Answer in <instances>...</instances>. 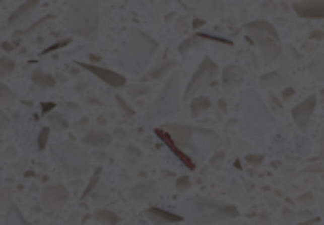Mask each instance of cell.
Listing matches in <instances>:
<instances>
[{
    "label": "cell",
    "instance_id": "d590c367",
    "mask_svg": "<svg viewBox=\"0 0 324 225\" xmlns=\"http://www.w3.org/2000/svg\"><path fill=\"white\" fill-rule=\"evenodd\" d=\"M51 108H55V102H48V104H42V114H44V116H46V114H51V112H49V110Z\"/></svg>",
    "mask_w": 324,
    "mask_h": 225
},
{
    "label": "cell",
    "instance_id": "9c48e42d",
    "mask_svg": "<svg viewBox=\"0 0 324 225\" xmlns=\"http://www.w3.org/2000/svg\"><path fill=\"white\" fill-rule=\"evenodd\" d=\"M69 201V191L61 184L46 186L42 189V202L48 210H61Z\"/></svg>",
    "mask_w": 324,
    "mask_h": 225
},
{
    "label": "cell",
    "instance_id": "7a4b0ae2",
    "mask_svg": "<svg viewBox=\"0 0 324 225\" xmlns=\"http://www.w3.org/2000/svg\"><path fill=\"white\" fill-rule=\"evenodd\" d=\"M184 210H186L188 219L198 225L220 223V221H226V219L239 217V210L233 204L214 201V199H205V197L191 199Z\"/></svg>",
    "mask_w": 324,
    "mask_h": 225
},
{
    "label": "cell",
    "instance_id": "2e32d148",
    "mask_svg": "<svg viewBox=\"0 0 324 225\" xmlns=\"http://www.w3.org/2000/svg\"><path fill=\"white\" fill-rule=\"evenodd\" d=\"M245 82V70L239 64H229L222 70V84L228 87H237Z\"/></svg>",
    "mask_w": 324,
    "mask_h": 225
},
{
    "label": "cell",
    "instance_id": "f546056e",
    "mask_svg": "<svg viewBox=\"0 0 324 225\" xmlns=\"http://www.w3.org/2000/svg\"><path fill=\"white\" fill-rule=\"evenodd\" d=\"M49 131L51 127H44L38 134V149H46V144H48V138H49Z\"/></svg>",
    "mask_w": 324,
    "mask_h": 225
},
{
    "label": "cell",
    "instance_id": "30bf717a",
    "mask_svg": "<svg viewBox=\"0 0 324 225\" xmlns=\"http://www.w3.org/2000/svg\"><path fill=\"white\" fill-rule=\"evenodd\" d=\"M80 68L87 70V72H91L93 76L104 82V84H108L110 87H123L127 84V80L123 74H118V72H114V70H108V68H103V66H95V64H87V62H76Z\"/></svg>",
    "mask_w": 324,
    "mask_h": 225
},
{
    "label": "cell",
    "instance_id": "60d3db41",
    "mask_svg": "<svg viewBox=\"0 0 324 225\" xmlns=\"http://www.w3.org/2000/svg\"><path fill=\"white\" fill-rule=\"evenodd\" d=\"M2 47H4V51H14V49H16L10 42H2Z\"/></svg>",
    "mask_w": 324,
    "mask_h": 225
},
{
    "label": "cell",
    "instance_id": "9a60e30c",
    "mask_svg": "<svg viewBox=\"0 0 324 225\" xmlns=\"http://www.w3.org/2000/svg\"><path fill=\"white\" fill-rule=\"evenodd\" d=\"M146 217L150 219L152 223H180L184 216L180 214H174V212H169V210H163V208H156V206H152V208H146Z\"/></svg>",
    "mask_w": 324,
    "mask_h": 225
},
{
    "label": "cell",
    "instance_id": "6da1fadb",
    "mask_svg": "<svg viewBox=\"0 0 324 225\" xmlns=\"http://www.w3.org/2000/svg\"><path fill=\"white\" fill-rule=\"evenodd\" d=\"M156 49H158L156 40L150 38L148 34H144L139 29H131L125 47H123V51L118 59V64L131 74H141L148 66Z\"/></svg>",
    "mask_w": 324,
    "mask_h": 225
},
{
    "label": "cell",
    "instance_id": "4316f807",
    "mask_svg": "<svg viewBox=\"0 0 324 225\" xmlns=\"http://www.w3.org/2000/svg\"><path fill=\"white\" fill-rule=\"evenodd\" d=\"M14 70H16V62L12 61V59H8V57L0 59V78H6Z\"/></svg>",
    "mask_w": 324,
    "mask_h": 225
},
{
    "label": "cell",
    "instance_id": "1f68e13d",
    "mask_svg": "<svg viewBox=\"0 0 324 225\" xmlns=\"http://www.w3.org/2000/svg\"><path fill=\"white\" fill-rule=\"evenodd\" d=\"M150 91V87L148 86H131L129 87V95H133V97H141V95L148 93Z\"/></svg>",
    "mask_w": 324,
    "mask_h": 225
},
{
    "label": "cell",
    "instance_id": "ac0fdd59",
    "mask_svg": "<svg viewBox=\"0 0 324 225\" xmlns=\"http://www.w3.org/2000/svg\"><path fill=\"white\" fill-rule=\"evenodd\" d=\"M131 197H133L137 202H148L156 197V182H144V184H139L135 186L131 191Z\"/></svg>",
    "mask_w": 324,
    "mask_h": 225
},
{
    "label": "cell",
    "instance_id": "7c38bea8",
    "mask_svg": "<svg viewBox=\"0 0 324 225\" xmlns=\"http://www.w3.org/2000/svg\"><path fill=\"white\" fill-rule=\"evenodd\" d=\"M316 99L315 95H311V97H307L305 101H301L300 104H296V108L292 110V119L294 123L298 125L300 129H307L309 125V119H311V116H313V110H315L316 106Z\"/></svg>",
    "mask_w": 324,
    "mask_h": 225
},
{
    "label": "cell",
    "instance_id": "836d02e7",
    "mask_svg": "<svg viewBox=\"0 0 324 225\" xmlns=\"http://www.w3.org/2000/svg\"><path fill=\"white\" fill-rule=\"evenodd\" d=\"M67 44H69V40H63V42H57V44H53V46H49L48 49H44V51H42V55L51 53V51H55V49H59V47H64Z\"/></svg>",
    "mask_w": 324,
    "mask_h": 225
},
{
    "label": "cell",
    "instance_id": "ab89813d",
    "mask_svg": "<svg viewBox=\"0 0 324 225\" xmlns=\"http://www.w3.org/2000/svg\"><path fill=\"white\" fill-rule=\"evenodd\" d=\"M222 159H224V154H216V157H214V159H213V161H211V163H213L214 167H218V165H220Z\"/></svg>",
    "mask_w": 324,
    "mask_h": 225
},
{
    "label": "cell",
    "instance_id": "74e56055",
    "mask_svg": "<svg viewBox=\"0 0 324 225\" xmlns=\"http://www.w3.org/2000/svg\"><path fill=\"white\" fill-rule=\"evenodd\" d=\"M283 216H285L286 221H290V219H292V217H294V212H292V210L285 208V210H283Z\"/></svg>",
    "mask_w": 324,
    "mask_h": 225
},
{
    "label": "cell",
    "instance_id": "8992f818",
    "mask_svg": "<svg viewBox=\"0 0 324 225\" xmlns=\"http://www.w3.org/2000/svg\"><path fill=\"white\" fill-rule=\"evenodd\" d=\"M51 156L55 163L64 171L67 176H80L89 171V157L82 147L71 142H59L51 146Z\"/></svg>",
    "mask_w": 324,
    "mask_h": 225
},
{
    "label": "cell",
    "instance_id": "484cf974",
    "mask_svg": "<svg viewBox=\"0 0 324 225\" xmlns=\"http://www.w3.org/2000/svg\"><path fill=\"white\" fill-rule=\"evenodd\" d=\"M174 64H176L174 61H167V62H163V64H159L158 68H154V70L150 72V78H154V80L163 78V76H165L169 70L174 68Z\"/></svg>",
    "mask_w": 324,
    "mask_h": 225
},
{
    "label": "cell",
    "instance_id": "e0dca14e",
    "mask_svg": "<svg viewBox=\"0 0 324 225\" xmlns=\"http://www.w3.org/2000/svg\"><path fill=\"white\" fill-rule=\"evenodd\" d=\"M84 144L91 147H106L112 144V134L106 131H101V129L89 131L84 134Z\"/></svg>",
    "mask_w": 324,
    "mask_h": 225
},
{
    "label": "cell",
    "instance_id": "277c9868",
    "mask_svg": "<svg viewBox=\"0 0 324 225\" xmlns=\"http://www.w3.org/2000/svg\"><path fill=\"white\" fill-rule=\"evenodd\" d=\"M182 101H184V95H180V74L174 72L167 78V84L163 86L161 93L148 108L146 121H156V119H163L171 114H176L180 110Z\"/></svg>",
    "mask_w": 324,
    "mask_h": 225
},
{
    "label": "cell",
    "instance_id": "8d00e7d4",
    "mask_svg": "<svg viewBox=\"0 0 324 225\" xmlns=\"http://www.w3.org/2000/svg\"><path fill=\"white\" fill-rule=\"evenodd\" d=\"M246 161H248V163H252V165H256V163H262V161H264V156H246Z\"/></svg>",
    "mask_w": 324,
    "mask_h": 225
},
{
    "label": "cell",
    "instance_id": "f35d334b",
    "mask_svg": "<svg viewBox=\"0 0 324 225\" xmlns=\"http://www.w3.org/2000/svg\"><path fill=\"white\" fill-rule=\"evenodd\" d=\"M86 123H87V119H86V117H84V119H80L78 123L74 125V129H76V131H82V129L86 127Z\"/></svg>",
    "mask_w": 324,
    "mask_h": 225
},
{
    "label": "cell",
    "instance_id": "4dcf8cb0",
    "mask_svg": "<svg viewBox=\"0 0 324 225\" xmlns=\"http://www.w3.org/2000/svg\"><path fill=\"white\" fill-rule=\"evenodd\" d=\"M191 187V180L188 176H180V178H176V189L178 191H188Z\"/></svg>",
    "mask_w": 324,
    "mask_h": 225
},
{
    "label": "cell",
    "instance_id": "4fadbf2b",
    "mask_svg": "<svg viewBox=\"0 0 324 225\" xmlns=\"http://www.w3.org/2000/svg\"><path fill=\"white\" fill-rule=\"evenodd\" d=\"M154 132H156V136H158V138L161 140V142H163V144H165V146L169 147L171 152H173V156H176V159H178V161H182V165H184V167H188L190 171H193V169H196L193 159H191V157L188 156V154H186V152H184V149H182V147L178 146L176 142H174L173 136H171V134H169L165 129H156Z\"/></svg>",
    "mask_w": 324,
    "mask_h": 225
},
{
    "label": "cell",
    "instance_id": "d6986e66",
    "mask_svg": "<svg viewBox=\"0 0 324 225\" xmlns=\"http://www.w3.org/2000/svg\"><path fill=\"white\" fill-rule=\"evenodd\" d=\"M36 4H38V0H29V2H23L19 8L10 16V21H8V27H14V25L21 23V21H25L23 17L29 14V12H32V10L36 8Z\"/></svg>",
    "mask_w": 324,
    "mask_h": 225
},
{
    "label": "cell",
    "instance_id": "ee69618b",
    "mask_svg": "<svg viewBox=\"0 0 324 225\" xmlns=\"http://www.w3.org/2000/svg\"><path fill=\"white\" fill-rule=\"evenodd\" d=\"M322 101H324V89H322Z\"/></svg>",
    "mask_w": 324,
    "mask_h": 225
},
{
    "label": "cell",
    "instance_id": "52a82bcc",
    "mask_svg": "<svg viewBox=\"0 0 324 225\" xmlns=\"http://www.w3.org/2000/svg\"><path fill=\"white\" fill-rule=\"evenodd\" d=\"M241 106H243V117H245L246 129L250 132H262L269 125L271 116L254 91H246Z\"/></svg>",
    "mask_w": 324,
    "mask_h": 225
},
{
    "label": "cell",
    "instance_id": "603a6c76",
    "mask_svg": "<svg viewBox=\"0 0 324 225\" xmlns=\"http://www.w3.org/2000/svg\"><path fill=\"white\" fill-rule=\"evenodd\" d=\"M209 108H211V101L207 97H203V95H199V97H196L191 101V114L193 116H198V114H201V112H205Z\"/></svg>",
    "mask_w": 324,
    "mask_h": 225
},
{
    "label": "cell",
    "instance_id": "cb8c5ba5",
    "mask_svg": "<svg viewBox=\"0 0 324 225\" xmlns=\"http://www.w3.org/2000/svg\"><path fill=\"white\" fill-rule=\"evenodd\" d=\"M95 219H99V221H104V223H108V225L119 223V216H116L114 212H110V210H104V208L97 210Z\"/></svg>",
    "mask_w": 324,
    "mask_h": 225
},
{
    "label": "cell",
    "instance_id": "5b68a950",
    "mask_svg": "<svg viewBox=\"0 0 324 225\" xmlns=\"http://www.w3.org/2000/svg\"><path fill=\"white\" fill-rule=\"evenodd\" d=\"M245 32L246 36L258 46L264 62L275 61L277 57L281 55V40H279V34H277L275 27L271 23H268L266 19H258V21L246 23Z\"/></svg>",
    "mask_w": 324,
    "mask_h": 225
},
{
    "label": "cell",
    "instance_id": "ba28073f",
    "mask_svg": "<svg viewBox=\"0 0 324 225\" xmlns=\"http://www.w3.org/2000/svg\"><path fill=\"white\" fill-rule=\"evenodd\" d=\"M216 72H218V66L214 64L213 59L211 57H203L199 68L196 70V74L191 76L190 84H188L186 91H184V101H193L196 97H199V93L214 80Z\"/></svg>",
    "mask_w": 324,
    "mask_h": 225
},
{
    "label": "cell",
    "instance_id": "83f0119b",
    "mask_svg": "<svg viewBox=\"0 0 324 225\" xmlns=\"http://www.w3.org/2000/svg\"><path fill=\"white\" fill-rule=\"evenodd\" d=\"M12 101H16V93H14L6 84H0V102H2V104H8V102Z\"/></svg>",
    "mask_w": 324,
    "mask_h": 225
},
{
    "label": "cell",
    "instance_id": "e575fe53",
    "mask_svg": "<svg viewBox=\"0 0 324 225\" xmlns=\"http://www.w3.org/2000/svg\"><path fill=\"white\" fill-rule=\"evenodd\" d=\"M127 154H131V161H135V159L139 161V159H141V149H139V147L129 146L127 147Z\"/></svg>",
    "mask_w": 324,
    "mask_h": 225
},
{
    "label": "cell",
    "instance_id": "d4e9b609",
    "mask_svg": "<svg viewBox=\"0 0 324 225\" xmlns=\"http://www.w3.org/2000/svg\"><path fill=\"white\" fill-rule=\"evenodd\" d=\"M285 84V80L281 78V74H277V72H271V74H264L262 76V86L264 87H277V86H283Z\"/></svg>",
    "mask_w": 324,
    "mask_h": 225
},
{
    "label": "cell",
    "instance_id": "44dd1931",
    "mask_svg": "<svg viewBox=\"0 0 324 225\" xmlns=\"http://www.w3.org/2000/svg\"><path fill=\"white\" fill-rule=\"evenodd\" d=\"M4 225H32V223H29V221L25 219L23 214L19 212V208H17V206H10L8 214H6V221H4Z\"/></svg>",
    "mask_w": 324,
    "mask_h": 225
},
{
    "label": "cell",
    "instance_id": "8fae6325",
    "mask_svg": "<svg viewBox=\"0 0 324 225\" xmlns=\"http://www.w3.org/2000/svg\"><path fill=\"white\" fill-rule=\"evenodd\" d=\"M171 136L173 140L178 144V146L184 149V147H188V149H198L196 144H193V140H191V134H193V129H191L190 125L186 123H167L163 127Z\"/></svg>",
    "mask_w": 324,
    "mask_h": 225
},
{
    "label": "cell",
    "instance_id": "ffe728a7",
    "mask_svg": "<svg viewBox=\"0 0 324 225\" xmlns=\"http://www.w3.org/2000/svg\"><path fill=\"white\" fill-rule=\"evenodd\" d=\"M31 80L34 86L42 87V89H51V87H55V84H57V80L53 78L51 74H46L44 70H34Z\"/></svg>",
    "mask_w": 324,
    "mask_h": 225
},
{
    "label": "cell",
    "instance_id": "d6a6232c",
    "mask_svg": "<svg viewBox=\"0 0 324 225\" xmlns=\"http://www.w3.org/2000/svg\"><path fill=\"white\" fill-rule=\"evenodd\" d=\"M116 101H118V104L121 106V108H123V112H125L127 116H135V110L131 108V106H129V104H127V102L123 101V99H121L119 95H116Z\"/></svg>",
    "mask_w": 324,
    "mask_h": 225
},
{
    "label": "cell",
    "instance_id": "7402d4cb",
    "mask_svg": "<svg viewBox=\"0 0 324 225\" xmlns=\"http://www.w3.org/2000/svg\"><path fill=\"white\" fill-rule=\"evenodd\" d=\"M48 121H49V127H51L53 131H59V132L67 131V127H69L67 119H64L59 112H51V114L48 116Z\"/></svg>",
    "mask_w": 324,
    "mask_h": 225
},
{
    "label": "cell",
    "instance_id": "f1b7e54d",
    "mask_svg": "<svg viewBox=\"0 0 324 225\" xmlns=\"http://www.w3.org/2000/svg\"><path fill=\"white\" fill-rule=\"evenodd\" d=\"M99 178H101V169H97V171L93 172V178H91V182H89V186L86 187V191L82 193V199H86L87 195H89L91 191H93V189H95V187H97V182H99Z\"/></svg>",
    "mask_w": 324,
    "mask_h": 225
},
{
    "label": "cell",
    "instance_id": "b9f144b4",
    "mask_svg": "<svg viewBox=\"0 0 324 225\" xmlns=\"http://www.w3.org/2000/svg\"><path fill=\"white\" fill-rule=\"evenodd\" d=\"M320 156L324 157V131H322V138H320Z\"/></svg>",
    "mask_w": 324,
    "mask_h": 225
},
{
    "label": "cell",
    "instance_id": "5bb4252c",
    "mask_svg": "<svg viewBox=\"0 0 324 225\" xmlns=\"http://www.w3.org/2000/svg\"><path fill=\"white\" fill-rule=\"evenodd\" d=\"M294 12L303 19H324V0H305L294 2Z\"/></svg>",
    "mask_w": 324,
    "mask_h": 225
},
{
    "label": "cell",
    "instance_id": "3957f363",
    "mask_svg": "<svg viewBox=\"0 0 324 225\" xmlns=\"http://www.w3.org/2000/svg\"><path fill=\"white\" fill-rule=\"evenodd\" d=\"M67 21L72 34L95 40L99 34V2H71Z\"/></svg>",
    "mask_w": 324,
    "mask_h": 225
},
{
    "label": "cell",
    "instance_id": "7bdbcfd3",
    "mask_svg": "<svg viewBox=\"0 0 324 225\" xmlns=\"http://www.w3.org/2000/svg\"><path fill=\"white\" fill-rule=\"evenodd\" d=\"M292 93H294L292 89H286V91H285V93H283V95H285V99H288V97H290V95H292Z\"/></svg>",
    "mask_w": 324,
    "mask_h": 225
}]
</instances>
